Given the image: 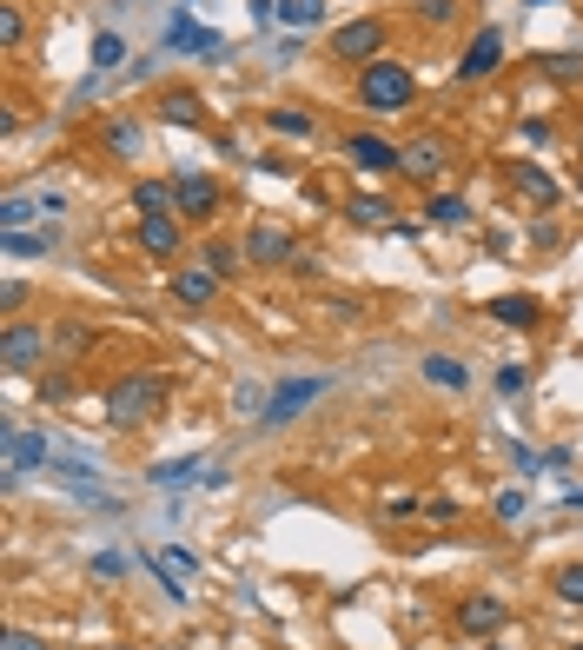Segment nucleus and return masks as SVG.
Masks as SVG:
<instances>
[{
  "label": "nucleus",
  "mask_w": 583,
  "mask_h": 650,
  "mask_svg": "<svg viewBox=\"0 0 583 650\" xmlns=\"http://www.w3.org/2000/svg\"><path fill=\"white\" fill-rule=\"evenodd\" d=\"M166 398H173V372L139 365V372H120V378L100 392V419H107L113 432H139V425H153V419L166 412Z\"/></svg>",
  "instance_id": "1"
},
{
  "label": "nucleus",
  "mask_w": 583,
  "mask_h": 650,
  "mask_svg": "<svg viewBox=\"0 0 583 650\" xmlns=\"http://www.w3.org/2000/svg\"><path fill=\"white\" fill-rule=\"evenodd\" d=\"M352 100H359L365 113H378V120H398V113H411V107H418V67H411V60H398V53H385V60L359 67V80H352Z\"/></svg>",
  "instance_id": "2"
},
{
  "label": "nucleus",
  "mask_w": 583,
  "mask_h": 650,
  "mask_svg": "<svg viewBox=\"0 0 583 650\" xmlns=\"http://www.w3.org/2000/svg\"><path fill=\"white\" fill-rule=\"evenodd\" d=\"M47 352H53V325H27V318L0 325V365H8L14 378L47 372Z\"/></svg>",
  "instance_id": "3"
},
{
  "label": "nucleus",
  "mask_w": 583,
  "mask_h": 650,
  "mask_svg": "<svg viewBox=\"0 0 583 650\" xmlns=\"http://www.w3.org/2000/svg\"><path fill=\"white\" fill-rule=\"evenodd\" d=\"M385 40H391V27H385L378 14H359V21H345V27H331L325 53L345 60V67H372V60H385Z\"/></svg>",
  "instance_id": "4"
},
{
  "label": "nucleus",
  "mask_w": 583,
  "mask_h": 650,
  "mask_svg": "<svg viewBox=\"0 0 583 650\" xmlns=\"http://www.w3.org/2000/svg\"><path fill=\"white\" fill-rule=\"evenodd\" d=\"M239 253H245V266L272 273V266H292V260H299V239H292L286 226H272V219H253V226H245V239H239Z\"/></svg>",
  "instance_id": "5"
},
{
  "label": "nucleus",
  "mask_w": 583,
  "mask_h": 650,
  "mask_svg": "<svg viewBox=\"0 0 583 650\" xmlns=\"http://www.w3.org/2000/svg\"><path fill=\"white\" fill-rule=\"evenodd\" d=\"M0 445H8V492H14V484L27 478V471H53V438L47 432H27V425H8V432H0Z\"/></svg>",
  "instance_id": "6"
},
{
  "label": "nucleus",
  "mask_w": 583,
  "mask_h": 650,
  "mask_svg": "<svg viewBox=\"0 0 583 650\" xmlns=\"http://www.w3.org/2000/svg\"><path fill=\"white\" fill-rule=\"evenodd\" d=\"M173 200H180V219H212L226 206V186L212 167H180L173 173Z\"/></svg>",
  "instance_id": "7"
},
{
  "label": "nucleus",
  "mask_w": 583,
  "mask_h": 650,
  "mask_svg": "<svg viewBox=\"0 0 583 650\" xmlns=\"http://www.w3.org/2000/svg\"><path fill=\"white\" fill-rule=\"evenodd\" d=\"M146 571L159 578V591L173 598V604H186V598H193V585H199V557H193L186 544H159V551L146 557Z\"/></svg>",
  "instance_id": "8"
},
{
  "label": "nucleus",
  "mask_w": 583,
  "mask_h": 650,
  "mask_svg": "<svg viewBox=\"0 0 583 650\" xmlns=\"http://www.w3.org/2000/svg\"><path fill=\"white\" fill-rule=\"evenodd\" d=\"M497 67H505V27H477V34H471V47L458 53V67H451V73L464 80V87H484V80H490Z\"/></svg>",
  "instance_id": "9"
},
{
  "label": "nucleus",
  "mask_w": 583,
  "mask_h": 650,
  "mask_svg": "<svg viewBox=\"0 0 583 650\" xmlns=\"http://www.w3.org/2000/svg\"><path fill=\"white\" fill-rule=\"evenodd\" d=\"M325 392H331V378H325V372H312V378H292V385H279V392H272V405H266V412H259V425L272 432V425H286V419H299V412H305V405H318Z\"/></svg>",
  "instance_id": "10"
},
{
  "label": "nucleus",
  "mask_w": 583,
  "mask_h": 650,
  "mask_svg": "<svg viewBox=\"0 0 583 650\" xmlns=\"http://www.w3.org/2000/svg\"><path fill=\"white\" fill-rule=\"evenodd\" d=\"M505 624H511V604L497 598V591H471V598L458 604V630H464V637H497Z\"/></svg>",
  "instance_id": "11"
},
{
  "label": "nucleus",
  "mask_w": 583,
  "mask_h": 650,
  "mask_svg": "<svg viewBox=\"0 0 583 650\" xmlns=\"http://www.w3.org/2000/svg\"><path fill=\"white\" fill-rule=\"evenodd\" d=\"M159 47H186V53H206V60H226V53H232V40L212 34V27H193L186 8H173V27L159 34Z\"/></svg>",
  "instance_id": "12"
},
{
  "label": "nucleus",
  "mask_w": 583,
  "mask_h": 650,
  "mask_svg": "<svg viewBox=\"0 0 583 650\" xmlns=\"http://www.w3.org/2000/svg\"><path fill=\"white\" fill-rule=\"evenodd\" d=\"M219 286H226V279H219L206 260H193V266H180V273H173V299H180L186 312H206V305H219Z\"/></svg>",
  "instance_id": "13"
},
{
  "label": "nucleus",
  "mask_w": 583,
  "mask_h": 650,
  "mask_svg": "<svg viewBox=\"0 0 583 650\" xmlns=\"http://www.w3.org/2000/svg\"><path fill=\"white\" fill-rule=\"evenodd\" d=\"M345 159H352L359 173H398L404 153H398L391 140H378V133H352V140H345Z\"/></svg>",
  "instance_id": "14"
},
{
  "label": "nucleus",
  "mask_w": 583,
  "mask_h": 650,
  "mask_svg": "<svg viewBox=\"0 0 583 650\" xmlns=\"http://www.w3.org/2000/svg\"><path fill=\"white\" fill-rule=\"evenodd\" d=\"M484 312H490L497 325H511V333H537V325H544V305H537L531 292H497Z\"/></svg>",
  "instance_id": "15"
},
{
  "label": "nucleus",
  "mask_w": 583,
  "mask_h": 650,
  "mask_svg": "<svg viewBox=\"0 0 583 650\" xmlns=\"http://www.w3.org/2000/svg\"><path fill=\"white\" fill-rule=\"evenodd\" d=\"M404 159H398V173H411V180H438L445 167H451V146L445 140H411V146H398Z\"/></svg>",
  "instance_id": "16"
},
{
  "label": "nucleus",
  "mask_w": 583,
  "mask_h": 650,
  "mask_svg": "<svg viewBox=\"0 0 583 650\" xmlns=\"http://www.w3.org/2000/svg\"><path fill=\"white\" fill-rule=\"evenodd\" d=\"M153 113H159L166 127H199V120H206V100H199L193 87H159V94H153Z\"/></svg>",
  "instance_id": "17"
},
{
  "label": "nucleus",
  "mask_w": 583,
  "mask_h": 650,
  "mask_svg": "<svg viewBox=\"0 0 583 650\" xmlns=\"http://www.w3.org/2000/svg\"><path fill=\"white\" fill-rule=\"evenodd\" d=\"M193 478L226 484V471H212L206 458H166V465H153V471H146V484H166V492H180V484H193Z\"/></svg>",
  "instance_id": "18"
},
{
  "label": "nucleus",
  "mask_w": 583,
  "mask_h": 650,
  "mask_svg": "<svg viewBox=\"0 0 583 650\" xmlns=\"http://www.w3.org/2000/svg\"><path fill=\"white\" fill-rule=\"evenodd\" d=\"M133 239H139L146 260H180V239H186V232H180V219H139Z\"/></svg>",
  "instance_id": "19"
},
{
  "label": "nucleus",
  "mask_w": 583,
  "mask_h": 650,
  "mask_svg": "<svg viewBox=\"0 0 583 650\" xmlns=\"http://www.w3.org/2000/svg\"><path fill=\"white\" fill-rule=\"evenodd\" d=\"M133 213H139V219H180L173 180H133Z\"/></svg>",
  "instance_id": "20"
},
{
  "label": "nucleus",
  "mask_w": 583,
  "mask_h": 650,
  "mask_svg": "<svg viewBox=\"0 0 583 650\" xmlns=\"http://www.w3.org/2000/svg\"><path fill=\"white\" fill-rule=\"evenodd\" d=\"M139 140H146V127H139V113H113V120L100 127V146H107L113 159H139Z\"/></svg>",
  "instance_id": "21"
},
{
  "label": "nucleus",
  "mask_w": 583,
  "mask_h": 650,
  "mask_svg": "<svg viewBox=\"0 0 583 650\" xmlns=\"http://www.w3.org/2000/svg\"><path fill=\"white\" fill-rule=\"evenodd\" d=\"M266 127H272L279 140H299V146H312V140H318V120H312L305 107H266Z\"/></svg>",
  "instance_id": "22"
},
{
  "label": "nucleus",
  "mask_w": 583,
  "mask_h": 650,
  "mask_svg": "<svg viewBox=\"0 0 583 650\" xmlns=\"http://www.w3.org/2000/svg\"><path fill=\"white\" fill-rule=\"evenodd\" d=\"M60 246V232L47 226V232H0V253H8V260H47Z\"/></svg>",
  "instance_id": "23"
},
{
  "label": "nucleus",
  "mask_w": 583,
  "mask_h": 650,
  "mask_svg": "<svg viewBox=\"0 0 583 650\" xmlns=\"http://www.w3.org/2000/svg\"><path fill=\"white\" fill-rule=\"evenodd\" d=\"M47 213V193H8L0 200V232H27V219Z\"/></svg>",
  "instance_id": "24"
},
{
  "label": "nucleus",
  "mask_w": 583,
  "mask_h": 650,
  "mask_svg": "<svg viewBox=\"0 0 583 650\" xmlns=\"http://www.w3.org/2000/svg\"><path fill=\"white\" fill-rule=\"evenodd\" d=\"M418 378H432L438 392H464V385H471V372H464L458 359H445V352H425V359H418Z\"/></svg>",
  "instance_id": "25"
},
{
  "label": "nucleus",
  "mask_w": 583,
  "mask_h": 650,
  "mask_svg": "<svg viewBox=\"0 0 583 650\" xmlns=\"http://www.w3.org/2000/svg\"><path fill=\"white\" fill-rule=\"evenodd\" d=\"M94 346H100V333H94L87 318H60V325H53V352L80 359V352H94Z\"/></svg>",
  "instance_id": "26"
},
{
  "label": "nucleus",
  "mask_w": 583,
  "mask_h": 650,
  "mask_svg": "<svg viewBox=\"0 0 583 650\" xmlns=\"http://www.w3.org/2000/svg\"><path fill=\"white\" fill-rule=\"evenodd\" d=\"M511 186L531 200V206H557V180L544 167H511Z\"/></svg>",
  "instance_id": "27"
},
{
  "label": "nucleus",
  "mask_w": 583,
  "mask_h": 650,
  "mask_svg": "<svg viewBox=\"0 0 583 650\" xmlns=\"http://www.w3.org/2000/svg\"><path fill=\"white\" fill-rule=\"evenodd\" d=\"M345 219H352V226H391L398 213H391V200H378V193H359V200H345Z\"/></svg>",
  "instance_id": "28"
},
{
  "label": "nucleus",
  "mask_w": 583,
  "mask_h": 650,
  "mask_svg": "<svg viewBox=\"0 0 583 650\" xmlns=\"http://www.w3.org/2000/svg\"><path fill=\"white\" fill-rule=\"evenodd\" d=\"M425 219H432V226H464V219H471V200H464V193H432V200H425Z\"/></svg>",
  "instance_id": "29"
},
{
  "label": "nucleus",
  "mask_w": 583,
  "mask_h": 650,
  "mask_svg": "<svg viewBox=\"0 0 583 650\" xmlns=\"http://www.w3.org/2000/svg\"><path fill=\"white\" fill-rule=\"evenodd\" d=\"M279 21L299 27V34H312V27L325 21V0H279Z\"/></svg>",
  "instance_id": "30"
},
{
  "label": "nucleus",
  "mask_w": 583,
  "mask_h": 650,
  "mask_svg": "<svg viewBox=\"0 0 583 650\" xmlns=\"http://www.w3.org/2000/svg\"><path fill=\"white\" fill-rule=\"evenodd\" d=\"M550 591H557V604H576V611H583V564H557Z\"/></svg>",
  "instance_id": "31"
},
{
  "label": "nucleus",
  "mask_w": 583,
  "mask_h": 650,
  "mask_svg": "<svg viewBox=\"0 0 583 650\" xmlns=\"http://www.w3.org/2000/svg\"><path fill=\"white\" fill-rule=\"evenodd\" d=\"M411 8H418V21H425V27H438V34H445V27H458L464 0H411Z\"/></svg>",
  "instance_id": "32"
},
{
  "label": "nucleus",
  "mask_w": 583,
  "mask_h": 650,
  "mask_svg": "<svg viewBox=\"0 0 583 650\" xmlns=\"http://www.w3.org/2000/svg\"><path fill=\"white\" fill-rule=\"evenodd\" d=\"M120 60H126V40H120L113 27H107V34H94V73H113Z\"/></svg>",
  "instance_id": "33"
},
{
  "label": "nucleus",
  "mask_w": 583,
  "mask_h": 650,
  "mask_svg": "<svg viewBox=\"0 0 583 650\" xmlns=\"http://www.w3.org/2000/svg\"><path fill=\"white\" fill-rule=\"evenodd\" d=\"M21 40H27V14H21V0H8V8H0V47L14 53Z\"/></svg>",
  "instance_id": "34"
},
{
  "label": "nucleus",
  "mask_w": 583,
  "mask_h": 650,
  "mask_svg": "<svg viewBox=\"0 0 583 650\" xmlns=\"http://www.w3.org/2000/svg\"><path fill=\"white\" fill-rule=\"evenodd\" d=\"M524 511H531V484H505V492H497V518L518 525Z\"/></svg>",
  "instance_id": "35"
},
{
  "label": "nucleus",
  "mask_w": 583,
  "mask_h": 650,
  "mask_svg": "<svg viewBox=\"0 0 583 650\" xmlns=\"http://www.w3.org/2000/svg\"><path fill=\"white\" fill-rule=\"evenodd\" d=\"M34 392H40V405H60V398H73L80 385H73V372H40V385H34Z\"/></svg>",
  "instance_id": "36"
},
{
  "label": "nucleus",
  "mask_w": 583,
  "mask_h": 650,
  "mask_svg": "<svg viewBox=\"0 0 583 650\" xmlns=\"http://www.w3.org/2000/svg\"><path fill=\"white\" fill-rule=\"evenodd\" d=\"M531 392V365H497V398H524Z\"/></svg>",
  "instance_id": "37"
},
{
  "label": "nucleus",
  "mask_w": 583,
  "mask_h": 650,
  "mask_svg": "<svg viewBox=\"0 0 583 650\" xmlns=\"http://www.w3.org/2000/svg\"><path fill=\"white\" fill-rule=\"evenodd\" d=\"M199 260H206V266H212V273H219V279H226V273H232V266H239V260H245V253H239V246H226V239H212V246H206V253H199Z\"/></svg>",
  "instance_id": "38"
},
{
  "label": "nucleus",
  "mask_w": 583,
  "mask_h": 650,
  "mask_svg": "<svg viewBox=\"0 0 583 650\" xmlns=\"http://www.w3.org/2000/svg\"><path fill=\"white\" fill-rule=\"evenodd\" d=\"M544 73L550 80H583V60L576 53H544Z\"/></svg>",
  "instance_id": "39"
},
{
  "label": "nucleus",
  "mask_w": 583,
  "mask_h": 650,
  "mask_svg": "<svg viewBox=\"0 0 583 650\" xmlns=\"http://www.w3.org/2000/svg\"><path fill=\"white\" fill-rule=\"evenodd\" d=\"M21 305H27V279H8V286H0V312L21 318Z\"/></svg>",
  "instance_id": "40"
},
{
  "label": "nucleus",
  "mask_w": 583,
  "mask_h": 650,
  "mask_svg": "<svg viewBox=\"0 0 583 650\" xmlns=\"http://www.w3.org/2000/svg\"><path fill=\"white\" fill-rule=\"evenodd\" d=\"M0 650H53V643L34 637V630H8V643H0Z\"/></svg>",
  "instance_id": "41"
},
{
  "label": "nucleus",
  "mask_w": 583,
  "mask_h": 650,
  "mask_svg": "<svg viewBox=\"0 0 583 650\" xmlns=\"http://www.w3.org/2000/svg\"><path fill=\"white\" fill-rule=\"evenodd\" d=\"M245 8H253V21H259V27H272V21H279V0H245Z\"/></svg>",
  "instance_id": "42"
},
{
  "label": "nucleus",
  "mask_w": 583,
  "mask_h": 650,
  "mask_svg": "<svg viewBox=\"0 0 583 650\" xmlns=\"http://www.w3.org/2000/svg\"><path fill=\"white\" fill-rule=\"evenodd\" d=\"M286 273H292V279H318V253H299V260H292Z\"/></svg>",
  "instance_id": "43"
},
{
  "label": "nucleus",
  "mask_w": 583,
  "mask_h": 650,
  "mask_svg": "<svg viewBox=\"0 0 583 650\" xmlns=\"http://www.w3.org/2000/svg\"><path fill=\"white\" fill-rule=\"evenodd\" d=\"M563 511H583V484H570V492H563Z\"/></svg>",
  "instance_id": "44"
},
{
  "label": "nucleus",
  "mask_w": 583,
  "mask_h": 650,
  "mask_svg": "<svg viewBox=\"0 0 583 650\" xmlns=\"http://www.w3.org/2000/svg\"><path fill=\"white\" fill-rule=\"evenodd\" d=\"M490 650H518V643H490Z\"/></svg>",
  "instance_id": "45"
},
{
  "label": "nucleus",
  "mask_w": 583,
  "mask_h": 650,
  "mask_svg": "<svg viewBox=\"0 0 583 650\" xmlns=\"http://www.w3.org/2000/svg\"><path fill=\"white\" fill-rule=\"evenodd\" d=\"M576 193H583V167H576Z\"/></svg>",
  "instance_id": "46"
},
{
  "label": "nucleus",
  "mask_w": 583,
  "mask_h": 650,
  "mask_svg": "<svg viewBox=\"0 0 583 650\" xmlns=\"http://www.w3.org/2000/svg\"><path fill=\"white\" fill-rule=\"evenodd\" d=\"M576 146H583V127H576Z\"/></svg>",
  "instance_id": "47"
},
{
  "label": "nucleus",
  "mask_w": 583,
  "mask_h": 650,
  "mask_svg": "<svg viewBox=\"0 0 583 650\" xmlns=\"http://www.w3.org/2000/svg\"><path fill=\"white\" fill-rule=\"evenodd\" d=\"M113 650H126V643H113Z\"/></svg>",
  "instance_id": "48"
},
{
  "label": "nucleus",
  "mask_w": 583,
  "mask_h": 650,
  "mask_svg": "<svg viewBox=\"0 0 583 650\" xmlns=\"http://www.w3.org/2000/svg\"><path fill=\"white\" fill-rule=\"evenodd\" d=\"M570 650H583V643H570Z\"/></svg>",
  "instance_id": "49"
}]
</instances>
